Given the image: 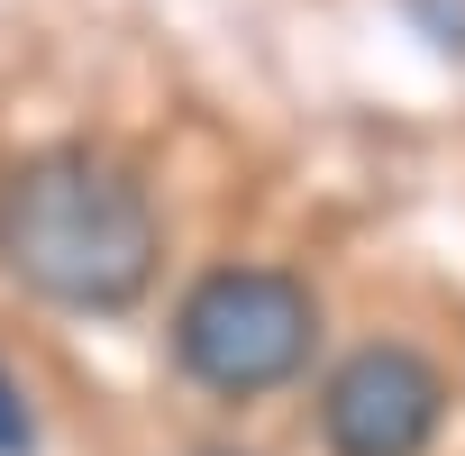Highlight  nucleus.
<instances>
[{
    "mask_svg": "<svg viewBox=\"0 0 465 456\" xmlns=\"http://www.w3.org/2000/svg\"><path fill=\"white\" fill-rule=\"evenodd\" d=\"M447 420V374L420 347H356L320 392L329 456H420Z\"/></svg>",
    "mask_w": 465,
    "mask_h": 456,
    "instance_id": "7ed1b4c3",
    "label": "nucleus"
},
{
    "mask_svg": "<svg viewBox=\"0 0 465 456\" xmlns=\"http://www.w3.org/2000/svg\"><path fill=\"white\" fill-rule=\"evenodd\" d=\"M0 265L19 292L110 320L155 292L164 265V219L146 183L101 146H37L0 164Z\"/></svg>",
    "mask_w": 465,
    "mask_h": 456,
    "instance_id": "f257e3e1",
    "label": "nucleus"
},
{
    "mask_svg": "<svg viewBox=\"0 0 465 456\" xmlns=\"http://www.w3.org/2000/svg\"><path fill=\"white\" fill-rule=\"evenodd\" d=\"M37 447V420H28V401H19V383L0 374V456H28Z\"/></svg>",
    "mask_w": 465,
    "mask_h": 456,
    "instance_id": "20e7f679",
    "label": "nucleus"
},
{
    "mask_svg": "<svg viewBox=\"0 0 465 456\" xmlns=\"http://www.w3.org/2000/svg\"><path fill=\"white\" fill-rule=\"evenodd\" d=\"M311 356H320V302L283 265H219L173 311V365L219 401L283 392L292 374H311Z\"/></svg>",
    "mask_w": 465,
    "mask_h": 456,
    "instance_id": "f03ea898",
    "label": "nucleus"
}]
</instances>
